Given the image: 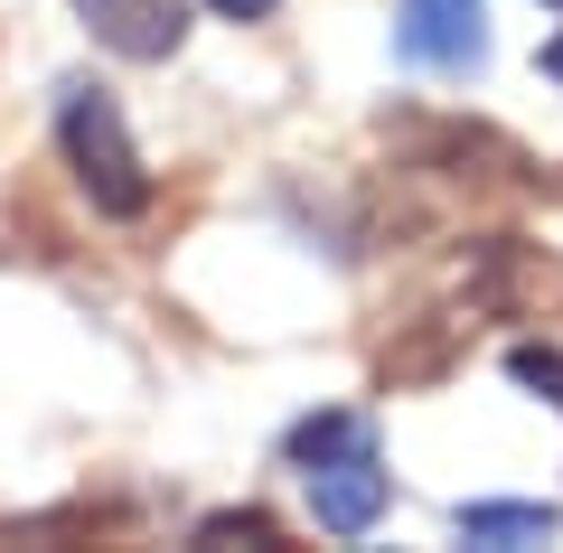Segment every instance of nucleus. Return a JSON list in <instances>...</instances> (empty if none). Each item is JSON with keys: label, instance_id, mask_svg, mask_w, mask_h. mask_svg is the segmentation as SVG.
I'll return each instance as SVG.
<instances>
[{"label": "nucleus", "instance_id": "obj_5", "mask_svg": "<svg viewBox=\"0 0 563 553\" xmlns=\"http://www.w3.org/2000/svg\"><path fill=\"white\" fill-rule=\"evenodd\" d=\"M544 291H563V263H544L536 244H488L479 273H470V300L479 310H536Z\"/></svg>", "mask_w": 563, "mask_h": 553}, {"label": "nucleus", "instance_id": "obj_2", "mask_svg": "<svg viewBox=\"0 0 563 553\" xmlns=\"http://www.w3.org/2000/svg\"><path fill=\"white\" fill-rule=\"evenodd\" d=\"M301 478H310V507H320V526L347 534V544H357V534L385 516V497H395V469L376 460V441H366V432L339 441V451H320Z\"/></svg>", "mask_w": 563, "mask_h": 553}, {"label": "nucleus", "instance_id": "obj_6", "mask_svg": "<svg viewBox=\"0 0 563 553\" xmlns=\"http://www.w3.org/2000/svg\"><path fill=\"white\" fill-rule=\"evenodd\" d=\"M544 534H554V507H507V497L461 507V544H544Z\"/></svg>", "mask_w": 563, "mask_h": 553}, {"label": "nucleus", "instance_id": "obj_12", "mask_svg": "<svg viewBox=\"0 0 563 553\" xmlns=\"http://www.w3.org/2000/svg\"><path fill=\"white\" fill-rule=\"evenodd\" d=\"M544 10H563V0H544Z\"/></svg>", "mask_w": 563, "mask_h": 553}, {"label": "nucleus", "instance_id": "obj_9", "mask_svg": "<svg viewBox=\"0 0 563 553\" xmlns=\"http://www.w3.org/2000/svg\"><path fill=\"white\" fill-rule=\"evenodd\" d=\"M507 376H517V385H536V395L563 413V347H517V356H507Z\"/></svg>", "mask_w": 563, "mask_h": 553}, {"label": "nucleus", "instance_id": "obj_10", "mask_svg": "<svg viewBox=\"0 0 563 553\" xmlns=\"http://www.w3.org/2000/svg\"><path fill=\"white\" fill-rule=\"evenodd\" d=\"M207 10H217V20H235V29H244V20H273L282 0H207Z\"/></svg>", "mask_w": 563, "mask_h": 553}, {"label": "nucleus", "instance_id": "obj_1", "mask_svg": "<svg viewBox=\"0 0 563 553\" xmlns=\"http://www.w3.org/2000/svg\"><path fill=\"white\" fill-rule=\"evenodd\" d=\"M57 151H66V169H76V188H85L95 217H141V207H151V169H141V151H132V122H122V103L103 95L95 76L57 85Z\"/></svg>", "mask_w": 563, "mask_h": 553}, {"label": "nucleus", "instance_id": "obj_3", "mask_svg": "<svg viewBox=\"0 0 563 553\" xmlns=\"http://www.w3.org/2000/svg\"><path fill=\"white\" fill-rule=\"evenodd\" d=\"M404 57L442 66V76H479L488 66V0H404Z\"/></svg>", "mask_w": 563, "mask_h": 553}, {"label": "nucleus", "instance_id": "obj_7", "mask_svg": "<svg viewBox=\"0 0 563 553\" xmlns=\"http://www.w3.org/2000/svg\"><path fill=\"white\" fill-rule=\"evenodd\" d=\"M198 553H225V544H254V553H282V526L263 507H217V516H198V534H188Z\"/></svg>", "mask_w": 563, "mask_h": 553}, {"label": "nucleus", "instance_id": "obj_8", "mask_svg": "<svg viewBox=\"0 0 563 553\" xmlns=\"http://www.w3.org/2000/svg\"><path fill=\"white\" fill-rule=\"evenodd\" d=\"M357 432H366L357 413H320V422H301V432H291V469H310L320 451H339V441H357Z\"/></svg>", "mask_w": 563, "mask_h": 553}, {"label": "nucleus", "instance_id": "obj_4", "mask_svg": "<svg viewBox=\"0 0 563 553\" xmlns=\"http://www.w3.org/2000/svg\"><path fill=\"white\" fill-rule=\"evenodd\" d=\"M76 20L95 29V47H113L122 66H161L188 38V0H76Z\"/></svg>", "mask_w": 563, "mask_h": 553}, {"label": "nucleus", "instance_id": "obj_11", "mask_svg": "<svg viewBox=\"0 0 563 553\" xmlns=\"http://www.w3.org/2000/svg\"><path fill=\"white\" fill-rule=\"evenodd\" d=\"M544 76L563 85V29H554V38H544Z\"/></svg>", "mask_w": 563, "mask_h": 553}]
</instances>
